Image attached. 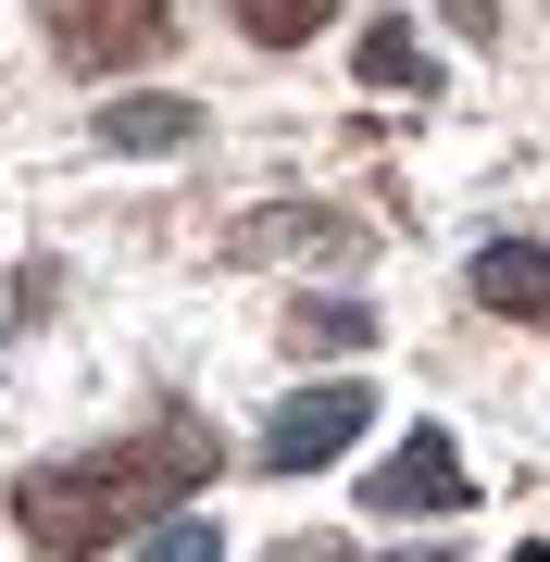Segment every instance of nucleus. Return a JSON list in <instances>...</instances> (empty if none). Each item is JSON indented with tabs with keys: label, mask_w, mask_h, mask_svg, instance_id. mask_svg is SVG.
<instances>
[{
	"label": "nucleus",
	"mask_w": 550,
	"mask_h": 562,
	"mask_svg": "<svg viewBox=\"0 0 550 562\" xmlns=\"http://www.w3.org/2000/svg\"><path fill=\"white\" fill-rule=\"evenodd\" d=\"M225 13H238L263 50H301V38H326V13H338V0H225Z\"/></svg>",
	"instance_id": "nucleus-9"
},
{
	"label": "nucleus",
	"mask_w": 550,
	"mask_h": 562,
	"mask_svg": "<svg viewBox=\"0 0 550 562\" xmlns=\"http://www.w3.org/2000/svg\"><path fill=\"white\" fill-rule=\"evenodd\" d=\"M438 13H450V25H463V38H489V0H438Z\"/></svg>",
	"instance_id": "nucleus-13"
},
{
	"label": "nucleus",
	"mask_w": 550,
	"mask_h": 562,
	"mask_svg": "<svg viewBox=\"0 0 550 562\" xmlns=\"http://www.w3.org/2000/svg\"><path fill=\"white\" fill-rule=\"evenodd\" d=\"M475 313L550 325V238H489V250H475Z\"/></svg>",
	"instance_id": "nucleus-5"
},
{
	"label": "nucleus",
	"mask_w": 550,
	"mask_h": 562,
	"mask_svg": "<svg viewBox=\"0 0 550 562\" xmlns=\"http://www.w3.org/2000/svg\"><path fill=\"white\" fill-rule=\"evenodd\" d=\"M288 350L350 362V350H375V313H363V301H338V288H313V301H288Z\"/></svg>",
	"instance_id": "nucleus-6"
},
{
	"label": "nucleus",
	"mask_w": 550,
	"mask_h": 562,
	"mask_svg": "<svg viewBox=\"0 0 550 562\" xmlns=\"http://www.w3.org/2000/svg\"><path fill=\"white\" fill-rule=\"evenodd\" d=\"M250 250H363V225H338V213H288V225H250Z\"/></svg>",
	"instance_id": "nucleus-10"
},
{
	"label": "nucleus",
	"mask_w": 550,
	"mask_h": 562,
	"mask_svg": "<svg viewBox=\"0 0 550 562\" xmlns=\"http://www.w3.org/2000/svg\"><path fill=\"white\" fill-rule=\"evenodd\" d=\"M363 425H375V387H363V375H313V387H288L276 425H263V475H313V462L363 450Z\"/></svg>",
	"instance_id": "nucleus-3"
},
{
	"label": "nucleus",
	"mask_w": 550,
	"mask_h": 562,
	"mask_svg": "<svg viewBox=\"0 0 550 562\" xmlns=\"http://www.w3.org/2000/svg\"><path fill=\"white\" fill-rule=\"evenodd\" d=\"M363 88H438V63H426V38H413L401 13L363 25Z\"/></svg>",
	"instance_id": "nucleus-8"
},
{
	"label": "nucleus",
	"mask_w": 550,
	"mask_h": 562,
	"mask_svg": "<svg viewBox=\"0 0 550 562\" xmlns=\"http://www.w3.org/2000/svg\"><path fill=\"white\" fill-rule=\"evenodd\" d=\"M188 138H201V113L164 101V88H138V101L101 113V150H188Z\"/></svg>",
	"instance_id": "nucleus-7"
},
{
	"label": "nucleus",
	"mask_w": 550,
	"mask_h": 562,
	"mask_svg": "<svg viewBox=\"0 0 550 562\" xmlns=\"http://www.w3.org/2000/svg\"><path fill=\"white\" fill-rule=\"evenodd\" d=\"M513 562H550V538H526V550H513Z\"/></svg>",
	"instance_id": "nucleus-14"
},
{
	"label": "nucleus",
	"mask_w": 550,
	"mask_h": 562,
	"mask_svg": "<svg viewBox=\"0 0 550 562\" xmlns=\"http://www.w3.org/2000/svg\"><path fill=\"white\" fill-rule=\"evenodd\" d=\"M276 562H350V538H288Z\"/></svg>",
	"instance_id": "nucleus-12"
},
{
	"label": "nucleus",
	"mask_w": 550,
	"mask_h": 562,
	"mask_svg": "<svg viewBox=\"0 0 550 562\" xmlns=\"http://www.w3.org/2000/svg\"><path fill=\"white\" fill-rule=\"evenodd\" d=\"M225 475V438L201 413H150L138 438H101L76 462H25L13 475V525L38 550H113V538H150L176 525V501H201Z\"/></svg>",
	"instance_id": "nucleus-1"
},
{
	"label": "nucleus",
	"mask_w": 550,
	"mask_h": 562,
	"mask_svg": "<svg viewBox=\"0 0 550 562\" xmlns=\"http://www.w3.org/2000/svg\"><path fill=\"white\" fill-rule=\"evenodd\" d=\"M401 562H438V550H401Z\"/></svg>",
	"instance_id": "nucleus-15"
},
{
	"label": "nucleus",
	"mask_w": 550,
	"mask_h": 562,
	"mask_svg": "<svg viewBox=\"0 0 550 562\" xmlns=\"http://www.w3.org/2000/svg\"><path fill=\"white\" fill-rule=\"evenodd\" d=\"M363 513L375 525H438V513H475V475H463V450H450V425H413L401 450L363 475Z\"/></svg>",
	"instance_id": "nucleus-4"
},
{
	"label": "nucleus",
	"mask_w": 550,
	"mask_h": 562,
	"mask_svg": "<svg viewBox=\"0 0 550 562\" xmlns=\"http://www.w3.org/2000/svg\"><path fill=\"white\" fill-rule=\"evenodd\" d=\"M138 562H225V550H213L201 513H176V525H150V538H138Z\"/></svg>",
	"instance_id": "nucleus-11"
},
{
	"label": "nucleus",
	"mask_w": 550,
	"mask_h": 562,
	"mask_svg": "<svg viewBox=\"0 0 550 562\" xmlns=\"http://www.w3.org/2000/svg\"><path fill=\"white\" fill-rule=\"evenodd\" d=\"M38 25H50V50L76 76H138L176 38V0H38Z\"/></svg>",
	"instance_id": "nucleus-2"
}]
</instances>
